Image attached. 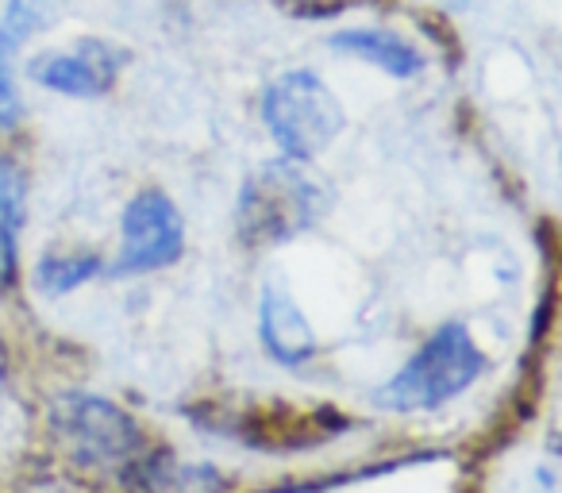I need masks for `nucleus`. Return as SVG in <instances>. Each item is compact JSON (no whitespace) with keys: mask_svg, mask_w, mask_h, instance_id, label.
Here are the masks:
<instances>
[{"mask_svg":"<svg viewBox=\"0 0 562 493\" xmlns=\"http://www.w3.org/2000/svg\"><path fill=\"white\" fill-rule=\"evenodd\" d=\"M47 432L63 459L86 474L135 485L150 447L139 421L112 397L93 390H58L47 397Z\"/></svg>","mask_w":562,"mask_h":493,"instance_id":"f257e3e1","label":"nucleus"},{"mask_svg":"<svg viewBox=\"0 0 562 493\" xmlns=\"http://www.w3.org/2000/svg\"><path fill=\"white\" fill-rule=\"evenodd\" d=\"M331 209V189L324 178L297 158H270L255 166L239 189L235 204V232L250 251H266L278 243L297 239L313 224H321Z\"/></svg>","mask_w":562,"mask_h":493,"instance_id":"f03ea898","label":"nucleus"},{"mask_svg":"<svg viewBox=\"0 0 562 493\" xmlns=\"http://www.w3.org/2000/svg\"><path fill=\"white\" fill-rule=\"evenodd\" d=\"M490 370L485 351L474 344L467 324L451 321L420 344V351L374 390V405L390 413H436L447 401L462 397Z\"/></svg>","mask_w":562,"mask_h":493,"instance_id":"7ed1b4c3","label":"nucleus"},{"mask_svg":"<svg viewBox=\"0 0 562 493\" xmlns=\"http://www.w3.org/2000/svg\"><path fill=\"white\" fill-rule=\"evenodd\" d=\"M262 124L285 158L313 163L347 127L344 104L313 70H285L262 93Z\"/></svg>","mask_w":562,"mask_h":493,"instance_id":"20e7f679","label":"nucleus"},{"mask_svg":"<svg viewBox=\"0 0 562 493\" xmlns=\"http://www.w3.org/2000/svg\"><path fill=\"white\" fill-rule=\"evenodd\" d=\"M132 55L109 35H74L63 43H40L24 58V81L63 101H101L120 86Z\"/></svg>","mask_w":562,"mask_h":493,"instance_id":"39448f33","label":"nucleus"},{"mask_svg":"<svg viewBox=\"0 0 562 493\" xmlns=\"http://www.w3.org/2000/svg\"><path fill=\"white\" fill-rule=\"evenodd\" d=\"M186 255V216L166 189L143 186L120 209V243L109 259L112 278H143Z\"/></svg>","mask_w":562,"mask_h":493,"instance_id":"423d86ee","label":"nucleus"},{"mask_svg":"<svg viewBox=\"0 0 562 493\" xmlns=\"http://www.w3.org/2000/svg\"><path fill=\"white\" fill-rule=\"evenodd\" d=\"M70 0H0V147H12L27 124L24 58L47 40Z\"/></svg>","mask_w":562,"mask_h":493,"instance_id":"0eeeda50","label":"nucleus"},{"mask_svg":"<svg viewBox=\"0 0 562 493\" xmlns=\"http://www.w3.org/2000/svg\"><path fill=\"white\" fill-rule=\"evenodd\" d=\"M32 224V173L12 147H0V298L24 285V243Z\"/></svg>","mask_w":562,"mask_h":493,"instance_id":"6e6552de","label":"nucleus"},{"mask_svg":"<svg viewBox=\"0 0 562 493\" xmlns=\"http://www.w3.org/2000/svg\"><path fill=\"white\" fill-rule=\"evenodd\" d=\"M109 274V259L97 247H81V243H55L43 247L32 259V267L24 270V278L32 282V290L47 301L74 298L78 290L93 285L97 278Z\"/></svg>","mask_w":562,"mask_h":493,"instance_id":"1a4fd4ad","label":"nucleus"},{"mask_svg":"<svg viewBox=\"0 0 562 493\" xmlns=\"http://www.w3.org/2000/svg\"><path fill=\"white\" fill-rule=\"evenodd\" d=\"M258 336L273 362L281 367H301L316 355V332L297 309V301L281 285H266L258 301Z\"/></svg>","mask_w":562,"mask_h":493,"instance_id":"9d476101","label":"nucleus"},{"mask_svg":"<svg viewBox=\"0 0 562 493\" xmlns=\"http://www.w3.org/2000/svg\"><path fill=\"white\" fill-rule=\"evenodd\" d=\"M331 47L351 58H362L367 66H374V70L390 74L397 81H408L424 70L420 51L405 35L390 32V27H347V32L331 35Z\"/></svg>","mask_w":562,"mask_h":493,"instance_id":"9b49d317","label":"nucleus"},{"mask_svg":"<svg viewBox=\"0 0 562 493\" xmlns=\"http://www.w3.org/2000/svg\"><path fill=\"white\" fill-rule=\"evenodd\" d=\"M20 428V397H16V382H12L9 367L0 362V451L12 439V432Z\"/></svg>","mask_w":562,"mask_h":493,"instance_id":"f8f14e48","label":"nucleus"}]
</instances>
